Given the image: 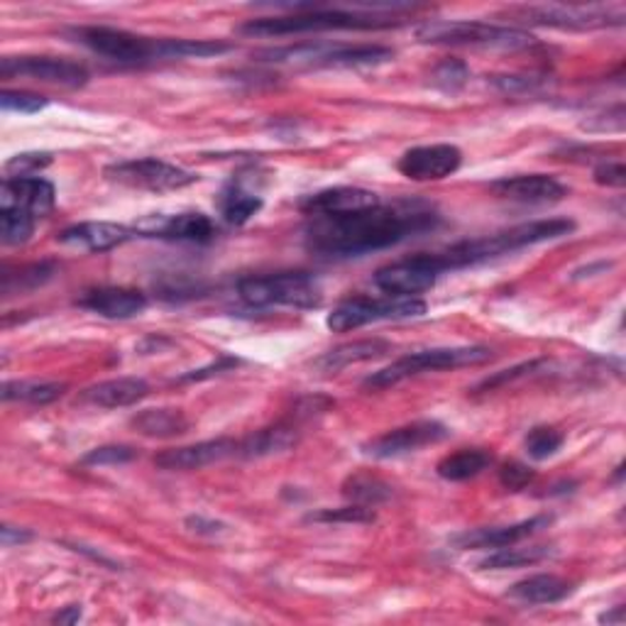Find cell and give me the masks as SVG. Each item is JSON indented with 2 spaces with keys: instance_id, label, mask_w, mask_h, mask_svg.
Instances as JSON below:
<instances>
[{
  "instance_id": "ab89813d",
  "label": "cell",
  "mask_w": 626,
  "mask_h": 626,
  "mask_svg": "<svg viewBox=\"0 0 626 626\" xmlns=\"http://www.w3.org/2000/svg\"><path fill=\"white\" fill-rule=\"evenodd\" d=\"M50 106V98L40 96V94H30V91H10L6 89L0 94V108L6 113H20V116H32L45 111Z\"/></svg>"
},
{
  "instance_id": "8fae6325",
  "label": "cell",
  "mask_w": 626,
  "mask_h": 626,
  "mask_svg": "<svg viewBox=\"0 0 626 626\" xmlns=\"http://www.w3.org/2000/svg\"><path fill=\"white\" fill-rule=\"evenodd\" d=\"M441 274L443 272L438 267L433 252H421V255L377 270L375 287L382 294L394 296V299H414V296L431 289Z\"/></svg>"
},
{
  "instance_id": "f35d334b",
  "label": "cell",
  "mask_w": 626,
  "mask_h": 626,
  "mask_svg": "<svg viewBox=\"0 0 626 626\" xmlns=\"http://www.w3.org/2000/svg\"><path fill=\"white\" fill-rule=\"evenodd\" d=\"M306 521L316 524H372L375 521V512L370 507H360V504H348L343 509H318L306 516Z\"/></svg>"
},
{
  "instance_id": "f1b7e54d",
  "label": "cell",
  "mask_w": 626,
  "mask_h": 626,
  "mask_svg": "<svg viewBox=\"0 0 626 626\" xmlns=\"http://www.w3.org/2000/svg\"><path fill=\"white\" fill-rule=\"evenodd\" d=\"M130 426L147 438H177L189 431V419L179 409H145L130 419Z\"/></svg>"
},
{
  "instance_id": "e0dca14e",
  "label": "cell",
  "mask_w": 626,
  "mask_h": 626,
  "mask_svg": "<svg viewBox=\"0 0 626 626\" xmlns=\"http://www.w3.org/2000/svg\"><path fill=\"white\" fill-rule=\"evenodd\" d=\"M553 524L551 514H538L531 519L509 524V526H487V529H472L465 534H458L450 538L455 548L460 551H490V548H507V546H519L526 538H531L534 534L548 529Z\"/></svg>"
},
{
  "instance_id": "74e56055",
  "label": "cell",
  "mask_w": 626,
  "mask_h": 626,
  "mask_svg": "<svg viewBox=\"0 0 626 626\" xmlns=\"http://www.w3.org/2000/svg\"><path fill=\"white\" fill-rule=\"evenodd\" d=\"M565 443V436L558 431L553 426H536L526 436V453H529L534 460H548L553 458L560 448Z\"/></svg>"
},
{
  "instance_id": "ac0fdd59",
  "label": "cell",
  "mask_w": 626,
  "mask_h": 626,
  "mask_svg": "<svg viewBox=\"0 0 626 626\" xmlns=\"http://www.w3.org/2000/svg\"><path fill=\"white\" fill-rule=\"evenodd\" d=\"M490 191L499 199H507L514 204H529V206H543V204H558L568 196V186L558 179L548 177V174H521V177H504L490 184Z\"/></svg>"
},
{
  "instance_id": "8d00e7d4",
  "label": "cell",
  "mask_w": 626,
  "mask_h": 626,
  "mask_svg": "<svg viewBox=\"0 0 626 626\" xmlns=\"http://www.w3.org/2000/svg\"><path fill=\"white\" fill-rule=\"evenodd\" d=\"M470 79V67L463 59H446L438 64L431 74V84L438 91H443L448 96H453L458 91H463Z\"/></svg>"
},
{
  "instance_id": "cb8c5ba5",
  "label": "cell",
  "mask_w": 626,
  "mask_h": 626,
  "mask_svg": "<svg viewBox=\"0 0 626 626\" xmlns=\"http://www.w3.org/2000/svg\"><path fill=\"white\" fill-rule=\"evenodd\" d=\"M299 426L301 421L292 414L289 421H279L270 428H262V431L248 436L245 441H240L238 455L243 458H267L274 453H284L299 441Z\"/></svg>"
},
{
  "instance_id": "3957f363",
  "label": "cell",
  "mask_w": 626,
  "mask_h": 626,
  "mask_svg": "<svg viewBox=\"0 0 626 626\" xmlns=\"http://www.w3.org/2000/svg\"><path fill=\"white\" fill-rule=\"evenodd\" d=\"M380 8L372 10H326L304 8L301 13L274 15L248 20L240 32L250 37H287L306 35V32H331V30H387L402 25L394 15H380Z\"/></svg>"
},
{
  "instance_id": "c3c4849f",
  "label": "cell",
  "mask_w": 626,
  "mask_h": 626,
  "mask_svg": "<svg viewBox=\"0 0 626 626\" xmlns=\"http://www.w3.org/2000/svg\"><path fill=\"white\" fill-rule=\"evenodd\" d=\"M32 538V534L30 531H25V529H15V526H3V529H0V541H3V546H15V543H28Z\"/></svg>"
},
{
  "instance_id": "9c48e42d",
  "label": "cell",
  "mask_w": 626,
  "mask_h": 626,
  "mask_svg": "<svg viewBox=\"0 0 626 626\" xmlns=\"http://www.w3.org/2000/svg\"><path fill=\"white\" fill-rule=\"evenodd\" d=\"M69 37L79 42L86 50H91L98 57H106L118 64H145L160 59L162 40L142 37L135 32L106 28V25H86L69 30Z\"/></svg>"
},
{
  "instance_id": "83f0119b",
  "label": "cell",
  "mask_w": 626,
  "mask_h": 626,
  "mask_svg": "<svg viewBox=\"0 0 626 626\" xmlns=\"http://www.w3.org/2000/svg\"><path fill=\"white\" fill-rule=\"evenodd\" d=\"M494 463V455L487 448H463L458 453L446 455L441 463L436 465L438 477L448 482H465L477 477L480 472H485Z\"/></svg>"
},
{
  "instance_id": "836d02e7",
  "label": "cell",
  "mask_w": 626,
  "mask_h": 626,
  "mask_svg": "<svg viewBox=\"0 0 626 626\" xmlns=\"http://www.w3.org/2000/svg\"><path fill=\"white\" fill-rule=\"evenodd\" d=\"M233 47L228 42H213V40H162L160 45V59H206L218 57Z\"/></svg>"
},
{
  "instance_id": "bcb514c9",
  "label": "cell",
  "mask_w": 626,
  "mask_h": 626,
  "mask_svg": "<svg viewBox=\"0 0 626 626\" xmlns=\"http://www.w3.org/2000/svg\"><path fill=\"white\" fill-rule=\"evenodd\" d=\"M494 86H497L502 94L521 96L531 94L538 86V79H534V76H494Z\"/></svg>"
},
{
  "instance_id": "7402d4cb",
  "label": "cell",
  "mask_w": 626,
  "mask_h": 626,
  "mask_svg": "<svg viewBox=\"0 0 626 626\" xmlns=\"http://www.w3.org/2000/svg\"><path fill=\"white\" fill-rule=\"evenodd\" d=\"M76 304L86 311L111 318V321H125L147 309V296L128 287H96L84 292Z\"/></svg>"
},
{
  "instance_id": "f546056e",
  "label": "cell",
  "mask_w": 626,
  "mask_h": 626,
  "mask_svg": "<svg viewBox=\"0 0 626 626\" xmlns=\"http://www.w3.org/2000/svg\"><path fill=\"white\" fill-rule=\"evenodd\" d=\"M262 208V196L252 194L243 184H228L218 194V213L230 226H245L252 216H257Z\"/></svg>"
},
{
  "instance_id": "5b68a950",
  "label": "cell",
  "mask_w": 626,
  "mask_h": 626,
  "mask_svg": "<svg viewBox=\"0 0 626 626\" xmlns=\"http://www.w3.org/2000/svg\"><path fill=\"white\" fill-rule=\"evenodd\" d=\"M492 360V350L482 345H468V348H433L421 350V353L404 355L394 360L392 365L382 367L375 375H370L362 387L365 389H387L394 387L409 377L424 375V372H438V370H458V367H475L482 362Z\"/></svg>"
},
{
  "instance_id": "816d5d0a",
  "label": "cell",
  "mask_w": 626,
  "mask_h": 626,
  "mask_svg": "<svg viewBox=\"0 0 626 626\" xmlns=\"http://www.w3.org/2000/svg\"><path fill=\"white\" fill-rule=\"evenodd\" d=\"M600 622H607V624H612V622H624V607H617L614 612H607V614H602L600 617Z\"/></svg>"
},
{
  "instance_id": "9a60e30c",
  "label": "cell",
  "mask_w": 626,
  "mask_h": 626,
  "mask_svg": "<svg viewBox=\"0 0 626 626\" xmlns=\"http://www.w3.org/2000/svg\"><path fill=\"white\" fill-rule=\"evenodd\" d=\"M138 235L145 238H160V240H172V243H196L206 245L216 238L218 228L206 213L189 211V213H155L138 221L135 226Z\"/></svg>"
},
{
  "instance_id": "4dcf8cb0",
  "label": "cell",
  "mask_w": 626,
  "mask_h": 626,
  "mask_svg": "<svg viewBox=\"0 0 626 626\" xmlns=\"http://www.w3.org/2000/svg\"><path fill=\"white\" fill-rule=\"evenodd\" d=\"M343 497L350 499V504L372 509L392 497V485L372 472H355L343 482Z\"/></svg>"
},
{
  "instance_id": "681fc988",
  "label": "cell",
  "mask_w": 626,
  "mask_h": 626,
  "mask_svg": "<svg viewBox=\"0 0 626 626\" xmlns=\"http://www.w3.org/2000/svg\"><path fill=\"white\" fill-rule=\"evenodd\" d=\"M186 526H191V531H196V534H211V536L223 529V524L206 521L204 516H189V519H186Z\"/></svg>"
},
{
  "instance_id": "484cf974",
  "label": "cell",
  "mask_w": 626,
  "mask_h": 626,
  "mask_svg": "<svg viewBox=\"0 0 626 626\" xmlns=\"http://www.w3.org/2000/svg\"><path fill=\"white\" fill-rule=\"evenodd\" d=\"M392 350L387 340L372 338V340H353V343L338 345L333 350H328L321 358L316 360V367L321 372H340L350 365H358V362H370L384 358Z\"/></svg>"
},
{
  "instance_id": "f6af8a7d",
  "label": "cell",
  "mask_w": 626,
  "mask_h": 626,
  "mask_svg": "<svg viewBox=\"0 0 626 626\" xmlns=\"http://www.w3.org/2000/svg\"><path fill=\"white\" fill-rule=\"evenodd\" d=\"M595 182L600 186H609V189H624L626 184L624 162H602L595 169Z\"/></svg>"
},
{
  "instance_id": "ee69618b",
  "label": "cell",
  "mask_w": 626,
  "mask_h": 626,
  "mask_svg": "<svg viewBox=\"0 0 626 626\" xmlns=\"http://www.w3.org/2000/svg\"><path fill=\"white\" fill-rule=\"evenodd\" d=\"M543 365H546V360H531V362H524V365H516V367H512V370H504V372H499V375L487 377L485 382L480 384L477 389H497L499 384H507V382H514V380H519V377L531 375V372L541 370Z\"/></svg>"
},
{
  "instance_id": "52a82bcc",
  "label": "cell",
  "mask_w": 626,
  "mask_h": 626,
  "mask_svg": "<svg viewBox=\"0 0 626 626\" xmlns=\"http://www.w3.org/2000/svg\"><path fill=\"white\" fill-rule=\"evenodd\" d=\"M267 62H292L306 64L316 69H358V67H380L394 59V50L382 45H296L284 50H270L262 54Z\"/></svg>"
},
{
  "instance_id": "ba28073f",
  "label": "cell",
  "mask_w": 626,
  "mask_h": 626,
  "mask_svg": "<svg viewBox=\"0 0 626 626\" xmlns=\"http://www.w3.org/2000/svg\"><path fill=\"white\" fill-rule=\"evenodd\" d=\"M426 301L421 299H372V296H353V299L340 301L336 309L328 314L326 323L333 333L358 331V328L377 321H402V318H419L426 314Z\"/></svg>"
},
{
  "instance_id": "4fadbf2b",
  "label": "cell",
  "mask_w": 626,
  "mask_h": 626,
  "mask_svg": "<svg viewBox=\"0 0 626 626\" xmlns=\"http://www.w3.org/2000/svg\"><path fill=\"white\" fill-rule=\"evenodd\" d=\"M0 76L3 79H32L64 89H81L89 81V72L79 62L57 59V57H6L0 62Z\"/></svg>"
},
{
  "instance_id": "60d3db41",
  "label": "cell",
  "mask_w": 626,
  "mask_h": 626,
  "mask_svg": "<svg viewBox=\"0 0 626 626\" xmlns=\"http://www.w3.org/2000/svg\"><path fill=\"white\" fill-rule=\"evenodd\" d=\"M135 458H138V450L133 446H101V448H94L91 453L84 455V465H94V468L125 465Z\"/></svg>"
},
{
  "instance_id": "d6986e66",
  "label": "cell",
  "mask_w": 626,
  "mask_h": 626,
  "mask_svg": "<svg viewBox=\"0 0 626 626\" xmlns=\"http://www.w3.org/2000/svg\"><path fill=\"white\" fill-rule=\"evenodd\" d=\"M375 206H380V196L375 191L360 189V186H333V189L304 196L299 201V211L309 218H318L358 213Z\"/></svg>"
},
{
  "instance_id": "44dd1931",
  "label": "cell",
  "mask_w": 626,
  "mask_h": 626,
  "mask_svg": "<svg viewBox=\"0 0 626 626\" xmlns=\"http://www.w3.org/2000/svg\"><path fill=\"white\" fill-rule=\"evenodd\" d=\"M240 441H233V438H213V441H201L194 446H182V448H172L164 450L155 458L157 468L162 470H201L208 465L221 463L226 458L238 455Z\"/></svg>"
},
{
  "instance_id": "e575fe53",
  "label": "cell",
  "mask_w": 626,
  "mask_h": 626,
  "mask_svg": "<svg viewBox=\"0 0 626 626\" xmlns=\"http://www.w3.org/2000/svg\"><path fill=\"white\" fill-rule=\"evenodd\" d=\"M54 274H57V265L54 262H35V265H28L23 270L13 272H3V294H13V292H30L37 289L42 284H47Z\"/></svg>"
},
{
  "instance_id": "ffe728a7",
  "label": "cell",
  "mask_w": 626,
  "mask_h": 626,
  "mask_svg": "<svg viewBox=\"0 0 626 626\" xmlns=\"http://www.w3.org/2000/svg\"><path fill=\"white\" fill-rule=\"evenodd\" d=\"M57 191L42 177H6L0 186V208H20L32 218L52 213Z\"/></svg>"
},
{
  "instance_id": "d4e9b609",
  "label": "cell",
  "mask_w": 626,
  "mask_h": 626,
  "mask_svg": "<svg viewBox=\"0 0 626 626\" xmlns=\"http://www.w3.org/2000/svg\"><path fill=\"white\" fill-rule=\"evenodd\" d=\"M150 394V384L142 377H116L98 382L84 392V399L101 409H123L142 402Z\"/></svg>"
},
{
  "instance_id": "f907efd6",
  "label": "cell",
  "mask_w": 626,
  "mask_h": 626,
  "mask_svg": "<svg viewBox=\"0 0 626 626\" xmlns=\"http://www.w3.org/2000/svg\"><path fill=\"white\" fill-rule=\"evenodd\" d=\"M79 619H81V604H69V607H64L52 617L54 624H76Z\"/></svg>"
},
{
  "instance_id": "7a4b0ae2",
  "label": "cell",
  "mask_w": 626,
  "mask_h": 626,
  "mask_svg": "<svg viewBox=\"0 0 626 626\" xmlns=\"http://www.w3.org/2000/svg\"><path fill=\"white\" fill-rule=\"evenodd\" d=\"M573 230L575 223L570 221V218H546V221H531L507 228L502 230V233L463 240V243L450 245L443 252H433V255L441 272H453L482 265V262H490L494 257L509 255V252H519L538 243H548V240L565 238L573 233Z\"/></svg>"
},
{
  "instance_id": "1f68e13d",
  "label": "cell",
  "mask_w": 626,
  "mask_h": 626,
  "mask_svg": "<svg viewBox=\"0 0 626 626\" xmlns=\"http://www.w3.org/2000/svg\"><path fill=\"white\" fill-rule=\"evenodd\" d=\"M67 392L62 382H40V380H13L3 384V402H23L45 406L57 402Z\"/></svg>"
},
{
  "instance_id": "6da1fadb",
  "label": "cell",
  "mask_w": 626,
  "mask_h": 626,
  "mask_svg": "<svg viewBox=\"0 0 626 626\" xmlns=\"http://www.w3.org/2000/svg\"><path fill=\"white\" fill-rule=\"evenodd\" d=\"M441 223L433 208L416 204L375 206L345 216H318L304 228V243L321 257H362L387 250Z\"/></svg>"
},
{
  "instance_id": "7dc6e473",
  "label": "cell",
  "mask_w": 626,
  "mask_h": 626,
  "mask_svg": "<svg viewBox=\"0 0 626 626\" xmlns=\"http://www.w3.org/2000/svg\"><path fill=\"white\" fill-rule=\"evenodd\" d=\"M233 367H238V360H235V358H221V360H218L216 365H211V367L194 370V372H189V375H184L182 382H199V380L213 377V375H218V372H226V370H233Z\"/></svg>"
},
{
  "instance_id": "4316f807",
  "label": "cell",
  "mask_w": 626,
  "mask_h": 626,
  "mask_svg": "<svg viewBox=\"0 0 626 626\" xmlns=\"http://www.w3.org/2000/svg\"><path fill=\"white\" fill-rule=\"evenodd\" d=\"M573 590H575L573 582H568L558 575L541 573L519 580L516 585H512L509 597L524 604H556L573 595Z\"/></svg>"
},
{
  "instance_id": "b9f144b4",
  "label": "cell",
  "mask_w": 626,
  "mask_h": 626,
  "mask_svg": "<svg viewBox=\"0 0 626 626\" xmlns=\"http://www.w3.org/2000/svg\"><path fill=\"white\" fill-rule=\"evenodd\" d=\"M52 164L50 152H23L13 160L6 162L8 177H35L40 169H45Z\"/></svg>"
},
{
  "instance_id": "30bf717a",
  "label": "cell",
  "mask_w": 626,
  "mask_h": 626,
  "mask_svg": "<svg viewBox=\"0 0 626 626\" xmlns=\"http://www.w3.org/2000/svg\"><path fill=\"white\" fill-rule=\"evenodd\" d=\"M106 177L116 184L130 186V189L155 191V194L179 191L199 182L194 172H186L177 167V164L157 157H142V160L111 164V167H106Z\"/></svg>"
},
{
  "instance_id": "7c38bea8",
  "label": "cell",
  "mask_w": 626,
  "mask_h": 626,
  "mask_svg": "<svg viewBox=\"0 0 626 626\" xmlns=\"http://www.w3.org/2000/svg\"><path fill=\"white\" fill-rule=\"evenodd\" d=\"M514 15H519L524 23L560 30H595L624 23V13H614L609 8L585 6H529L516 8Z\"/></svg>"
},
{
  "instance_id": "d6a6232c",
  "label": "cell",
  "mask_w": 626,
  "mask_h": 626,
  "mask_svg": "<svg viewBox=\"0 0 626 626\" xmlns=\"http://www.w3.org/2000/svg\"><path fill=\"white\" fill-rule=\"evenodd\" d=\"M551 556V546H529V548H497L485 560H480V570H509V568H526L541 563L543 558Z\"/></svg>"
},
{
  "instance_id": "277c9868",
  "label": "cell",
  "mask_w": 626,
  "mask_h": 626,
  "mask_svg": "<svg viewBox=\"0 0 626 626\" xmlns=\"http://www.w3.org/2000/svg\"><path fill=\"white\" fill-rule=\"evenodd\" d=\"M416 40L424 45L450 47H490V50H526L536 45V37L516 28H502L472 20H428L416 28Z\"/></svg>"
},
{
  "instance_id": "603a6c76",
  "label": "cell",
  "mask_w": 626,
  "mask_h": 626,
  "mask_svg": "<svg viewBox=\"0 0 626 626\" xmlns=\"http://www.w3.org/2000/svg\"><path fill=\"white\" fill-rule=\"evenodd\" d=\"M135 235H138L135 228L106 223V221H91V223H76V226H69L67 230H62L59 243L89 250V252H108V250L128 243V240H133Z\"/></svg>"
},
{
  "instance_id": "2e32d148",
  "label": "cell",
  "mask_w": 626,
  "mask_h": 626,
  "mask_svg": "<svg viewBox=\"0 0 626 626\" xmlns=\"http://www.w3.org/2000/svg\"><path fill=\"white\" fill-rule=\"evenodd\" d=\"M463 164V152L455 145H424L406 150L397 162V169L411 182H441L455 174Z\"/></svg>"
},
{
  "instance_id": "d590c367",
  "label": "cell",
  "mask_w": 626,
  "mask_h": 626,
  "mask_svg": "<svg viewBox=\"0 0 626 626\" xmlns=\"http://www.w3.org/2000/svg\"><path fill=\"white\" fill-rule=\"evenodd\" d=\"M35 230V218L20 208H0V240L3 245H25Z\"/></svg>"
},
{
  "instance_id": "7bdbcfd3",
  "label": "cell",
  "mask_w": 626,
  "mask_h": 626,
  "mask_svg": "<svg viewBox=\"0 0 626 626\" xmlns=\"http://www.w3.org/2000/svg\"><path fill=\"white\" fill-rule=\"evenodd\" d=\"M534 477H536V472L524 463H507L499 470V482L512 492H519L524 487H529Z\"/></svg>"
},
{
  "instance_id": "5bb4252c",
  "label": "cell",
  "mask_w": 626,
  "mask_h": 626,
  "mask_svg": "<svg viewBox=\"0 0 626 626\" xmlns=\"http://www.w3.org/2000/svg\"><path fill=\"white\" fill-rule=\"evenodd\" d=\"M448 436H450L448 426H443L441 421H414V424L392 428V431L372 438L370 443L362 446V453L370 458H377V460H389V458L416 453V450H421V448L441 443Z\"/></svg>"
},
{
  "instance_id": "8992f818",
  "label": "cell",
  "mask_w": 626,
  "mask_h": 626,
  "mask_svg": "<svg viewBox=\"0 0 626 626\" xmlns=\"http://www.w3.org/2000/svg\"><path fill=\"white\" fill-rule=\"evenodd\" d=\"M238 294L252 309L265 306H292V309H316L321 306V289L309 272H277L238 282Z\"/></svg>"
}]
</instances>
